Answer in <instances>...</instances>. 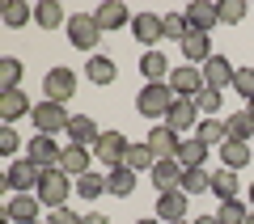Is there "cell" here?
Instances as JSON below:
<instances>
[{
  "mask_svg": "<svg viewBox=\"0 0 254 224\" xmlns=\"http://www.w3.org/2000/svg\"><path fill=\"white\" fill-rule=\"evenodd\" d=\"M68 190H76V182H68V173L55 165V169H43V182H38L34 195L43 199V207L60 212V207H68Z\"/></svg>",
  "mask_w": 254,
  "mask_h": 224,
  "instance_id": "6da1fadb",
  "label": "cell"
},
{
  "mask_svg": "<svg viewBox=\"0 0 254 224\" xmlns=\"http://www.w3.org/2000/svg\"><path fill=\"white\" fill-rule=\"evenodd\" d=\"M174 102H178V98H174L170 81H157V85H144V89H140L136 110H140V114H148V118H165Z\"/></svg>",
  "mask_w": 254,
  "mask_h": 224,
  "instance_id": "7a4b0ae2",
  "label": "cell"
},
{
  "mask_svg": "<svg viewBox=\"0 0 254 224\" xmlns=\"http://www.w3.org/2000/svg\"><path fill=\"white\" fill-rule=\"evenodd\" d=\"M34 131L38 135H60V131H68V123H72V114L60 106V102H34Z\"/></svg>",
  "mask_w": 254,
  "mask_h": 224,
  "instance_id": "3957f363",
  "label": "cell"
},
{
  "mask_svg": "<svg viewBox=\"0 0 254 224\" xmlns=\"http://www.w3.org/2000/svg\"><path fill=\"white\" fill-rule=\"evenodd\" d=\"M38 182H43V169H38L34 161H13L9 173H4V190H13V195H34Z\"/></svg>",
  "mask_w": 254,
  "mask_h": 224,
  "instance_id": "277c9868",
  "label": "cell"
},
{
  "mask_svg": "<svg viewBox=\"0 0 254 224\" xmlns=\"http://www.w3.org/2000/svg\"><path fill=\"white\" fill-rule=\"evenodd\" d=\"M127 135L123 131H102L98 140H93V157L102 161V169H119L123 165V153H127Z\"/></svg>",
  "mask_w": 254,
  "mask_h": 224,
  "instance_id": "5b68a950",
  "label": "cell"
},
{
  "mask_svg": "<svg viewBox=\"0 0 254 224\" xmlns=\"http://www.w3.org/2000/svg\"><path fill=\"white\" fill-rule=\"evenodd\" d=\"M68 38H72V47H81V51H93V47L102 43V26L93 13H72L68 17Z\"/></svg>",
  "mask_w": 254,
  "mask_h": 224,
  "instance_id": "8992f818",
  "label": "cell"
},
{
  "mask_svg": "<svg viewBox=\"0 0 254 224\" xmlns=\"http://www.w3.org/2000/svg\"><path fill=\"white\" fill-rule=\"evenodd\" d=\"M43 93H47V102H72L76 98V72L72 68H51L43 76Z\"/></svg>",
  "mask_w": 254,
  "mask_h": 224,
  "instance_id": "52a82bcc",
  "label": "cell"
},
{
  "mask_svg": "<svg viewBox=\"0 0 254 224\" xmlns=\"http://www.w3.org/2000/svg\"><path fill=\"white\" fill-rule=\"evenodd\" d=\"M148 148H153V157L157 161H178V148H182V135L174 131V127H153V131H148Z\"/></svg>",
  "mask_w": 254,
  "mask_h": 224,
  "instance_id": "ba28073f",
  "label": "cell"
},
{
  "mask_svg": "<svg viewBox=\"0 0 254 224\" xmlns=\"http://www.w3.org/2000/svg\"><path fill=\"white\" fill-rule=\"evenodd\" d=\"M131 34H136L148 51H157V43L165 38V17L161 13H136V17H131Z\"/></svg>",
  "mask_w": 254,
  "mask_h": 224,
  "instance_id": "9c48e42d",
  "label": "cell"
},
{
  "mask_svg": "<svg viewBox=\"0 0 254 224\" xmlns=\"http://www.w3.org/2000/svg\"><path fill=\"white\" fill-rule=\"evenodd\" d=\"M165 127H174L178 135H187V131H199V106L190 98H178L170 106V114H165Z\"/></svg>",
  "mask_w": 254,
  "mask_h": 224,
  "instance_id": "30bf717a",
  "label": "cell"
},
{
  "mask_svg": "<svg viewBox=\"0 0 254 224\" xmlns=\"http://www.w3.org/2000/svg\"><path fill=\"white\" fill-rule=\"evenodd\" d=\"M170 89H174V98H195L203 89V68H195V63L174 68L170 72Z\"/></svg>",
  "mask_w": 254,
  "mask_h": 224,
  "instance_id": "8fae6325",
  "label": "cell"
},
{
  "mask_svg": "<svg viewBox=\"0 0 254 224\" xmlns=\"http://www.w3.org/2000/svg\"><path fill=\"white\" fill-rule=\"evenodd\" d=\"M26 157L38 165V169H55V165H60V157H64V148L55 144V135H34V140H30V148H26Z\"/></svg>",
  "mask_w": 254,
  "mask_h": 224,
  "instance_id": "7c38bea8",
  "label": "cell"
},
{
  "mask_svg": "<svg viewBox=\"0 0 254 224\" xmlns=\"http://www.w3.org/2000/svg\"><path fill=\"white\" fill-rule=\"evenodd\" d=\"M216 21H220V9L212 4V0H190L187 4V26L195 30V34H212Z\"/></svg>",
  "mask_w": 254,
  "mask_h": 224,
  "instance_id": "4fadbf2b",
  "label": "cell"
},
{
  "mask_svg": "<svg viewBox=\"0 0 254 224\" xmlns=\"http://www.w3.org/2000/svg\"><path fill=\"white\" fill-rule=\"evenodd\" d=\"M233 76H237V68L233 63L225 59V55H212L208 63H203V85H208V89H233Z\"/></svg>",
  "mask_w": 254,
  "mask_h": 224,
  "instance_id": "5bb4252c",
  "label": "cell"
},
{
  "mask_svg": "<svg viewBox=\"0 0 254 224\" xmlns=\"http://www.w3.org/2000/svg\"><path fill=\"white\" fill-rule=\"evenodd\" d=\"M60 169L68 173V178H81V173L93 169V148H85V144H68L60 157Z\"/></svg>",
  "mask_w": 254,
  "mask_h": 224,
  "instance_id": "9a60e30c",
  "label": "cell"
},
{
  "mask_svg": "<svg viewBox=\"0 0 254 224\" xmlns=\"http://www.w3.org/2000/svg\"><path fill=\"white\" fill-rule=\"evenodd\" d=\"M38 207H43L38 195H13L9 207H4V220H13V224H38Z\"/></svg>",
  "mask_w": 254,
  "mask_h": 224,
  "instance_id": "2e32d148",
  "label": "cell"
},
{
  "mask_svg": "<svg viewBox=\"0 0 254 224\" xmlns=\"http://www.w3.org/2000/svg\"><path fill=\"white\" fill-rule=\"evenodd\" d=\"M26 114H34V102H30L21 89L0 93V118H4V127H13L17 118H26Z\"/></svg>",
  "mask_w": 254,
  "mask_h": 224,
  "instance_id": "e0dca14e",
  "label": "cell"
},
{
  "mask_svg": "<svg viewBox=\"0 0 254 224\" xmlns=\"http://www.w3.org/2000/svg\"><path fill=\"white\" fill-rule=\"evenodd\" d=\"M93 17H98L102 34H106V30H123V26H131V13H127L123 0H106V4H98V9H93Z\"/></svg>",
  "mask_w": 254,
  "mask_h": 224,
  "instance_id": "ac0fdd59",
  "label": "cell"
},
{
  "mask_svg": "<svg viewBox=\"0 0 254 224\" xmlns=\"http://www.w3.org/2000/svg\"><path fill=\"white\" fill-rule=\"evenodd\" d=\"M182 55H187V63H195V68H203V63L212 59V34H195V30H190L187 38H182Z\"/></svg>",
  "mask_w": 254,
  "mask_h": 224,
  "instance_id": "d6986e66",
  "label": "cell"
},
{
  "mask_svg": "<svg viewBox=\"0 0 254 224\" xmlns=\"http://www.w3.org/2000/svg\"><path fill=\"white\" fill-rule=\"evenodd\" d=\"M187 199L190 195H182V190H165V195H157V220H161V224L182 220V216H187Z\"/></svg>",
  "mask_w": 254,
  "mask_h": 224,
  "instance_id": "ffe728a7",
  "label": "cell"
},
{
  "mask_svg": "<svg viewBox=\"0 0 254 224\" xmlns=\"http://www.w3.org/2000/svg\"><path fill=\"white\" fill-rule=\"evenodd\" d=\"M182 161H157L153 165V186H157V195H165V190H178L182 186Z\"/></svg>",
  "mask_w": 254,
  "mask_h": 224,
  "instance_id": "44dd1931",
  "label": "cell"
},
{
  "mask_svg": "<svg viewBox=\"0 0 254 224\" xmlns=\"http://www.w3.org/2000/svg\"><path fill=\"white\" fill-rule=\"evenodd\" d=\"M178 161H182V169H203V165H208V144H203L199 135H182Z\"/></svg>",
  "mask_w": 254,
  "mask_h": 224,
  "instance_id": "7402d4cb",
  "label": "cell"
},
{
  "mask_svg": "<svg viewBox=\"0 0 254 224\" xmlns=\"http://www.w3.org/2000/svg\"><path fill=\"white\" fill-rule=\"evenodd\" d=\"M170 59H165L161 51H144V59H140V76H144L148 85H157V81H170Z\"/></svg>",
  "mask_w": 254,
  "mask_h": 224,
  "instance_id": "603a6c76",
  "label": "cell"
},
{
  "mask_svg": "<svg viewBox=\"0 0 254 224\" xmlns=\"http://www.w3.org/2000/svg\"><path fill=\"white\" fill-rule=\"evenodd\" d=\"M98 123H93L89 114H72V123H68V144H85V148H93V140H98Z\"/></svg>",
  "mask_w": 254,
  "mask_h": 224,
  "instance_id": "cb8c5ba5",
  "label": "cell"
},
{
  "mask_svg": "<svg viewBox=\"0 0 254 224\" xmlns=\"http://www.w3.org/2000/svg\"><path fill=\"white\" fill-rule=\"evenodd\" d=\"M250 135H254V114H250V110H233V114H229L225 118V140H250Z\"/></svg>",
  "mask_w": 254,
  "mask_h": 224,
  "instance_id": "d4e9b609",
  "label": "cell"
},
{
  "mask_svg": "<svg viewBox=\"0 0 254 224\" xmlns=\"http://www.w3.org/2000/svg\"><path fill=\"white\" fill-rule=\"evenodd\" d=\"M153 165H157V157H153V148H148V144H127V153H123V169H131V173L148 169V173H153Z\"/></svg>",
  "mask_w": 254,
  "mask_h": 224,
  "instance_id": "484cf974",
  "label": "cell"
},
{
  "mask_svg": "<svg viewBox=\"0 0 254 224\" xmlns=\"http://www.w3.org/2000/svg\"><path fill=\"white\" fill-rule=\"evenodd\" d=\"M220 165H225V169H246V165H250V144L225 140L220 144Z\"/></svg>",
  "mask_w": 254,
  "mask_h": 224,
  "instance_id": "4316f807",
  "label": "cell"
},
{
  "mask_svg": "<svg viewBox=\"0 0 254 224\" xmlns=\"http://www.w3.org/2000/svg\"><path fill=\"white\" fill-rule=\"evenodd\" d=\"M85 76H89L93 85H110L119 76V68H115V59L110 55H89V63H85Z\"/></svg>",
  "mask_w": 254,
  "mask_h": 224,
  "instance_id": "83f0119b",
  "label": "cell"
},
{
  "mask_svg": "<svg viewBox=\"0 0 254 224\" xmlns=\"http://www.w3.org/2000/svg\"><path fill=\"white\" fill-rule=\"evenodd\" d=\"M34 26L60 30L64 26V4H60V0H38V4H34Z\"/></svg>",
  "mask_w": 254,
  "mask_h": 224,
  "instance_id": "f1b7e54d",
  "label": "cell"
},
{
  "mask_svg": "<svg viewBox=\"0 0 254 224\" xmlns=\"http://www.w3.org/2000/svg\"><path fill=\"white\" fill-rule=\"evenodd\" d=\"M106 190L110 195H119V199H127V195H136V173L131 169H106Z\"/></svg>",
  "mask_w": 254,
  "mask_h": 224,
  "instance_id": "f546056e",
  "label": "cell"
},
{
  "mask_svg": "<svg viewBox=\"0 0 254 224\" xmlns=\"http://www.w3.org/2000/svg\"><path fill=\"white\" fill-rule=\"evenodd\" d=\"M102 190H106V169H89V173H81L76 178V195L81 199H102Z\"/></svg>",
  "mask_w": 254,
  "mask_h": 224,
  "instance_id": "4dcf8cb0",
  "label": "cell"
},
{
  "mask_svg": "<svg viewBox=\"0 0 254 224\" xmlns=\"http://www.w3.org/2000/svg\"><path fill=\"white\" fill-rule=\"evenodd\" d=\"M212 195H216L220 203L237 199V169H212Z\"/></svg>",
  "mask_w": 254,
  "mask_h": 224,
  "instance_id": "1f68e13d",
  "label": "cell"
},
{
  "mask_svg": "<svg viewBox=\"0 0 254 224\" xmlns=\"http://www.w3.org/2000/svg\"><path fill=\"white\" fill-rule=\"evenodd\" d=\"M178 190L182 195H203V190H212V169H187Z\"/></svg>",
  "mask_w": 254,
  "mask_h": 224,
  "instance_id": "d6a6232c",
  "label": "cell"
},
{
  "mask_svg": "<svg viewBox=\"0 0 254 224\" xmlns=\"http://www.w3.org/2000/svg\"><path fill=\"white\" fill-rule=\"evenodd\" d=\"M250 212H254V207H246L242 199H229V203L216 207V220L220 224H246V220H250Z\"/></svg>",
  "mask_w": 254,
  "mask_h": 224,
  "instance_id": "836d02e7",
  "label": "cell"
},
{
  "mask_svg": "<svg viewBox=\"0 0 254 224\" xmlns=\"http://www.w3.org/2000/svg\"><path fill=\"white\" fill-rule=\"evenodd\" d=\"M30 17H34V4H26V0H9L4 4V26L9 30H21Z\"/></svg>",
  "mask_w": 254,
  "mask_h": 224,
  "instance_id": "e575fe53",
  "label": "cell"
},
{
  "mask_svg": "<svg viewBox=\"0 0 254 224\" xmlns=\"http://www.w3.org/2000/svg\"><path fill=\"white\" fill-rule=\"evenodd\" d=\"M190 102L199 106V114H203V118H212V114H216L220 106H225V93H220V89H208V85H203V89L195 93V98H190Z\"/></svg>",
  "mask_w": 254,
  "mask_h": 224,
  "instance_id": "d590c367",
  "label": "cell"
},
{
  "mask_svg": "<svg viewBox=\"0 0 254 224\" xmlns=\"http://www.w3.org/2000/svg\"><path fill=\"white\" fill-rule=\"evenodd\" d=\"M17 81H21V59H13V55H4V59H0V93L17 89Z\"/></svg>",
  "mask_w": 254,
  "mask_h": 224,
  "instance_id": "8d00e7d4",
  "label": "cell"
},
{
  "mask_svg": "<svg viewBox=\"0 0 254 224\" xmlns=\"http://www.w3.org/2000/svg\"><path fill=\"white\" fill-rule=\"evenodd\" d=\"M190 34V26H187V13H165V38H174V43L182 47V38Z\"/></svg>",
  "mask_w": 254,
  "mask_h": 224,
  "instance_id": "74e56055",
  "label": "cell"
},
{
  "mask_svg": "<svg viewBox=\"0 0 254 224\" xmlns=\"http://www.w3.org/2000/svg\"><path fill=\"white\" fill-rule=\"evenodd\" d=\"M233 89H237V98H242L246 106H250V102H254V68H237Z\"/></svg>",
  "mask_w": 254,
  "mask_h": 224,
  "instance_id": "f35d334b",
  "label": "cell"
},
{
  "mask_svg": "<svg viewBox=\"0 0 254 224\" xmlns=\"http://www.w3.org/2000/svg\"><path fill=\"white\" fill-rule=\"evenodd\" d=\"M195 135H199V140L208 144V148H212V144H225V123H220V118H203Z\"/></svg>",
  "mask_w": 254,
  "mask_h": 224,
  "instance_id": "ab89813d",
  "label": "cell"
},
{
  "mask_svg": "<svg viewBox=\"0 0 254 224\" xmlns=\"http://www.w3.org/2000/svg\"><path fill=\"white\" fill-rule=\"evenodd\" d=\"M216 9H220V21H225V26H237V21L246 17V0H220Z\"/></svg>",
  "mask_w": 254,
  "mask_h": 224,
  "instance_id": "60d3db41",
  "label": "cell"
},
{
  "mask_svg": "<svg viewBox=\"0 0 254 224\" xmlns=\"http://www.w3.org/2000/svg\"><path fill=\"white\" fill-rule=\"evenodd\" d=\"M17 148H21V135L13 131V127H0V153H4V157H13Z\"/></svg>",
  "mask_w": 254,
  "mask_h": 224,
  "instance_id": "b9f144b4",
  "label": "cell"
},
{
  "mask_svg": "<svg viewBox=\"0 0 254 224\" xmlns=\"http://www.w3.org/2000/svg\"><path fill=\"white\" fill-rule=\"evenodd\" d=\"M47 224H85V216H76V212H68V207H60V212H51V220Z\"/></svg>",
  "mask_w": 254,
  "mask_h": 224,
  "instance_id": "7bdbcfd3",
  "label": "cell"
},
{
  "mask_svg": "<svg viewBox=\"0 0 254 224\" xmlns=\"http://www.w3.org/2000/svg\"><path fill=\"white\" fill-rule=\"evenodd\" d=\"M85 224H110V216H102V212H85Z\"/></svg>",
  "mask_w": 254,
  "mask_h": 224,
  "instance_id": "ee69618b",
  "label": "cell"
},
{
  "mask_svg": "<svg viewBox=\"0 0 254 224\" xmlns=\"http://www.w3.org/2000/svg\"><path fill=\"white\" fill-rule=\"evenodd\" d=\"M195 224H220V220H216V216H199V220H195Z\"/></svg>",
  "mask_w": 254,
  "mask_h": 224,
  "instance_id": "f6af8a7d",
  "label": "cell"
},
{
  "mask_svg": "<svg viewBox=\"0 0 254 224\" xmlns=\"http://www.w3.org/2000/svg\"><path fill=\"white\" fill-rule=\"evenodd\" d=\"M136 224H161V220H136Z\"/></svg>",
  "mask_w": 254,
  "mask_h": 224,
  "instance_id": "bcb514c9",
  "label": "cell"
},
{
  "mask_svg": "<svg viewBox=\"0 0 254 224\" xmlns=\"http://www.w3.org/2000/svg\"><path fill=\"white\" fill-rule=\"evenodd\" d=\"M250 203H254V182H250Z\"/></svg>",
  "mask_w": 254,
  "mask_h": 224,
  "instance_id": "7dc6e473",
  "label": "cell"
},
{
  "mask_svg": "<svg viewBox=\"0 0 254 224\" xmlns=\"http://www.w3.org/2000/svg\"><path fill=\"white\" fill-rule=\"evenodd\" d=\"M246 110H250V114H254V102H250V106H246Z\"/></svg>",
  "mask_w": 254,
  "mask_h": 224,
  "instance_id": "c3c4849f",
  "label": "cell"
},
{
  "mask_svg": "<svg viewBox=\"0 0 254 224\" xmlns=\"http://www.w3.org/2000/svg\"><path fill=\"white\" fill-rule=\"evenodd\" d=\"M246 224H254V212H250V220H246Z\"/></svg>",
  "mask_w": 254,
  "mask_h": 224,
  "instance_id": "681fc988",
  "label": "cell"
},
{
  "mask_svg": "<svg viewBox=\"0 0 254 224\" xmlns=\"http://www.w3.org/2000/svg\"><path fill=\"white\" fill-rule=\"evenodd\" d=\"M174 224H187V220H174Z\"/></svg>",
  "mask_w": 254,
  "mask_h": 224,
  "instance_id": "f907efd6",
  "label": "cell"
}]
</instances>
